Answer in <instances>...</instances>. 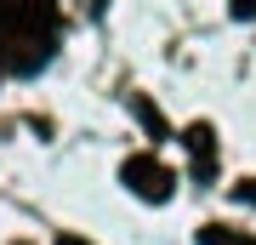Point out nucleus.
<instances>
[{
  "instance_id": "1",
  "label": "nucleus",
  "mask_w": 256,
  "mask_h": 245,
  "mask_svg": "<svg viewBox=\"0 0 256 245\" xmlns=\"http://www.w3.org/2000/svg\"><path fill=\"white\" fill-rule=\"evenodd\" d=\"M120 182H126L137 200H148V205H165V200L176 194V177L165 171L154 154H131L126 165H120Z\"/></svg>"
},
{
  "instance_id": "2",
  "label": "nucleus",
  "mask_w": 256,
  "mask_h": 245,
  "mask_svg": "<svg viewBox=\"0 0 256 245\" xmlns=\"http://www.w3.org/2000/svg\"><path fill=\"white\" fill-rule=\"evenodd\" d=\"M182 143L194 148V171H200V177H210V171H216V131H210L205 120L182 131Z\"/></svg>"
},
{
  "instance_id": "3",
  "label": "nucleus",
  "mask_w": 256,
  "mask_h": 245,
  "mask_svg": "<svg viewBox=\"0 0 256 245\" xmlns=\"http://www.w3.org/2000/svg\"><path fill=\"white\" fill-rule=\"evenodd\" d=\"M131 114L142 120V131L154 137V143H160V137H171V126H165V114H160V109H154L148 97H131Z\"/></svg>"
},
{
  "instance_id": "4",
  "label": "nucleus",
  "mask_w": 256,
  "mask_h": 245,
  "mask_svg": "<svg viewBox=\"0 0 256 245\" xmlns=\"http://www.w3.org/2000/svg\"><path fill=\"white\" fill-rule=\"evenodd\" d=\"M200 245H256V239L239 234V228H228V222H205L200 228Z\"/></svg>"
},
{
  "instance_id": "5",
  "label": "nucleus",
  "mask_w": 256,
  "mask_h": 245,
  "mask_svg": "<svg viewBox=\"0 0 256 245\" xmlns=\"http://www.w3.org/2000/svg\"><path fill=\"white\" fill-rule=\"evenodd\" d=\"M28 12L40 18V12H46V0H0V23H6V29H18Z\"/></svg>"
},
{
  "instance_id": "6",
  "label": "nucleus",
  "mask_w": 256,
  "mask_h": 245,
  "mask_svg": "<svg viewBox=\"0 0 256 245\" xmlns=\"http://www.w3.org/2000/svg\"><path fill=\"white\" fill-rule=\"evenodd\" d=\"M234 18H239V23H250V18H256V0H234Z\"/></svg>"
},
{
  "instance_id": "7",
  "label": "nucleus",
  "mask_w": 256,
  "mask_h": 245,
  "mask_svg": "<svg viewBox=\"0 0 256 245\" xmlns=\"http://www.w3.org/2000/svg\"><path fill=\"white\" fill-rule=\"evenodd\" d=\"M234 200H239V205H256V182H239V188H234Z\"/></svg>"
},
{
  "instance_id": "8",
  "label": "nucleus",
  "mask_w": 256,
  "mask_h": 245,
  "mask_svg": "<svg viewBox=\"0 0 256 245\" xmlns=\"http://www.w3.org/2000/svg\"><path fill=\"white\" fill-rule=\"evenodd\" d=\"M57 245H92V239H80V234H57Z\"/></svg>"
},
{
  "instance_id": "9",
  "label": "nucleus",
  "mask_w": 256,
  "mask_h": 245,
  "mask_svg": "<svg viewBox=\"0 0 256 245\" xmlns=\"http://www.w3.org/2000/svg\"><path fill=\"white\" fill-rule=\"evenodd\" d=\"M12 245H28V239H12Z\"/></svg>"
}]
</instances>
